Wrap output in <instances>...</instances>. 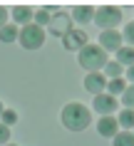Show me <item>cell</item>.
<instances>
[{"mask_svg": "<svg viewBox=\"0 0 134 146\" xmlns=\"http://www.w3.org/2000/svg\"><path fill=\"white\" fill-rule=\"evenodd\" d=\"M60 121H62L65 129L70 131H85L89 124H92V114H89V109L85 104H79V102H70V104H65L62 111H60Z\"/></svg>", "mask_w": 134, "mask_h": 146, "instance_id": "6da1fadb", "label": "cell"}, {"mask_svg": "<svg viewBox=\"0 0 134 146\" xmlns=\"http://www.w3.org/2000/svg\"><path fill=\"white\" fill-rule=\"evenodd\" d=\"M77 62H79V67H85L87 74H89V72L104 69L107 62H109V57H107V52H104L99 45H89V42H87V45L77 52Z\"/></svg>", "mask_w": 134, "mask_h": 146, "instance_id": "7a4b0ae2", "label": "cell"}, {"mask_svg": "<svg viewBox=\"0 0 134 146\" xmlns=\"http://www.w3.org/2000/svg\"><path fill=\"white\" fill-rule=\"evenodd\" d=\"M45 27H40V25L30 23L25 25V27H20V37H17V42L25 47V50H40V47L45 45Z\"/></svg>", "mask_w": 134, "mask_h": 146, "instance_id": "3957f363", "label": "cell"}, {"mask_svg": "<svg viewBox=\"0 0 134 146\" xmlns=\"http://www.w3.org/2000/svg\"><path fill=\"white\" fill-rule=\"evenodd\" d=\"M95 23L102 27V30H114L119 23H122V10L117 5H99L95 13Z\"/></svg>", "mask_w": 134, "mask_h": 146, "instance_id": "277c9868", "label": "cell"}, {"mask_svg": "<svg viewBox=\"0 0 134 146\" xmlns=\"http://www.w3.org/2000/svg\"><path fill=\"white\" fill-rule=\"evenodd\" d=\"M85 45H87V32L82 27H72L70 32L62 35V47L70 50V52H79Z\"/></svg>", "mask_w": 134, "mask_h": 146, "instance_id": "5b68a950", "label": "cell"}, {"mask_svg": "<svg viewBox=\"0 0 134 146\" xmlns=\"http://www.w3.org/2000/svg\"><path fill=\"white\" fill-rule=\"evenodd\" d=\"M122 42H124V37L117 30H102V35H99V47H102L104 52H117V50H122Z\"/></svg>", "mask_w": 134, "mask_h": 146, "instance_id": "8992f818", "label": "cell"}, {"mask_svg": "<svg viewBox=\"0 0 134 146\" xmlns=\"http://www.w3.org/2000/svg\"><path fill=\"white\" fill-rule=\"evenodd\" d=\"M95 111L97 114H102V116H112L114 111H117V97H112V94H97L95 97Z\"/></svg>", "mask_w": 134, "mask_h": 146, "instance_id": "52a82bcc", "label": "cell"}, {"mask_svg": "<svg viewBox=\"0 0 134 146\" xmlns=\"http://www.w3.org/2000/svg\"><path fill=\"white\" fill-rule=\"evenodd\" d=\"M85 89L89 94H104L107 92V77H104L102 72H89V74H87L85 77Z\"/></svg>", "mask_w": 134, "mask_h": 146, "instance_id": "ba28073f", "label": "cell"}, {"mask_svg": "<svg viewBox=\"0 0 134 146\" xmlns=\"http://www.w3.org/2000/svg\"><path fill=\"white\" fill-rule=\"evenodd\" d=\"M47 30L52 32V35H60L62 37L65 32L72 30V17H67L65 13H60V10H55V15H52V20H50Z\"/></svg>", "mask_w": 134, "mask_h": 146, "instance_id": "9c48e42d", "label": "cell"}, {"mask_svg": "<svg viewBox=\"0 0 134 146\" xmlns=\"http://www.w3.org/2000/svg\"><path fill=\"white\" fill-rule=\"evenodd\" d=\"M95 13H97V8H92V5H75L70 10V17H72V23H77V25H87L95 20Z\"/></svg>", "mask_w": 134, "mask_h": 146, "instance_id": "30bf717a", "label": "cell"}, {"mask_svg": "<svg viewBox=\"0 0 134 146\" xmlns=\"http://www.w3.org/2000/svg\"><path fill=\"white\" fill-rule=\"evenodd\" d=\"M10 17L15 20V25H30L32 17H35V10L30 8V5H13V10H10Z\"/></svg>", "mask_w": 134, "mask_h": 146, "instance_id": "8fae6325", "label": "cell"}, {"mask_svg": "<svg viewBox=\"0 0 134 146\" xmlns=\"http://www.w3.org/2000/svg\"><path fill=\"white\" fill-rule=\"evenodd\" d=\"M97 131H99V136L114 139L119 134V121L114 119V116H102V119L97 121Z\"/></svg>", "mask_w": 134, "mask_h": 146, "instance_id": "7c38bea8", "label": "cell"}, {"mask_svg": "<svg viewBox=\"0 0 134 146\" xmlns=\"http://www.w3.org/2000/svg\"><path fill=\"white\" fill-rule=\"evenodd\" d=\"M117 62L122 64V67H134V47H124L122 45V50H117Z\"/></svg>", "mask_w": 134, "mask_h": 146, "instance_id": "4fadbf2b", "label": "cell"}, {"mask_svg": "<svg viewBox=\"0 0 134 146\" xmlns=\"http://www.w3.org/2000/svg\"><path fill=\"white\" fill-rule=\"evenodd\" d=\"M55 10L57 8H40L37 13H35V20H32V23L40 25V27H47L50 20H52V15H55Z\"/></svg>", "mask_w": 134, "mask_h": 146, "instance_id": "5bb4252c", "label": "cell"}, {"mask_svg": "<svg viewBox=\"0 0 134 146\" xmlns=\"http://www.w3.org/2000/svg\"><path fill=\"white\" fill-rule=\"evenodd\" d=\"M17 37H20V27L17 25H5L0 30V42H15Z\"/></svg>", "mask_w": 134, "mask_h": 146, "instance_id": "9a60e30c", "label": "cell"}, {"mask_svg": "<svg viewBox=\"0 0 134 146\" xmlns=\"http://www.w3.org/2000/svg\"><path fill=\"white\" fill-rule=\"evenodd\" d=\"M124 89H127V84H124V79H122V77H119V79H109V82H107V94H112V97H122Z\"/></svg>", "mask_w": 134, "mask_h": 146, "instance_id": "2e32d148", "label": "cell"}, {"mask_svg": "<svg viewBox=\"0 0 134 146\" xmlns=\"http://www.w3.org/2000/svg\"><path fill=\"white\" fill-rule=\"evenodd\" d=\"M117 121H119V126H124V131H132L134 129V111L132 109H122Z\"/></svg>", "mask_w": 134, "mask_h": 146, "instance_id": "e0dca14e", "label": "cell"}, {"mask_svg": "<svg viewBox=\"0 0 134 146\" xmlns=\"http://www.w3.org/2000/svg\"><path fill=\"white\" fill-rule=\"evenodd\" d=\"M114 146H134V131H119L117 136L112 139Z\"/></svg>", "mask_w": 134, "mask_h": 146, "instance_id": "ac0fdd59", "label": "cell"}, {"mask_svg": "<svg viewBox=\"0 0 134 146\" xmlns=\"http://www.w3.org/2000/svg\"><path fill=\"white\" fill-rule=\"evenodd\" d=\"M122 69H124V67H122V64H119L117 60H109V62H107V67H104V72H107V74H104V77L119 79V77H122Z\"/></svg>", "mask_w": 134, "mask_h": 146, "instance_id": "d6986e66", "label": "cell"}, {"mask_svg": "<svg viewBox=\"0 0 134 146\" xmlns=\"http://www.w3.org/2000/svg\"><path fill=\"white\" fill-rule=\"evenodd\" d=\"M122 104H124V109H132V111H134V84H129L124 89V94H122Z\"/></svg>", "mask_w": 134, "mask_h": 146, "instance_id": "ffe728a7", "label": "cell"}, {"mask_svg": "<svg viewBox=\"0 0 134 146\" xmlns=\"http://www.w3.org/2000/svg\"><path fill=\"white\" fill-rule=\"evenodd\" d=\"M122 37L127 40V47H134V20L124 25V32H122Z\"/></svg>", "mask_w": 134, "mask_h": 146, "instance_id": "44dd1931", "label": "cell"}, {"mask_svg": "<svg viewBox=\"0 0 134 146\" xmlns=\"http://www.w3.org/2000/svg\"><path fill=\"white\" fill-rule=\"evenodd\" d=\"M0 121L5 124V126H13V124L17 121V111H15V109H5L3 116H0Z\"/></svg>", "mask_w": 134, "mask_h": 146, "instance_id": "7402d4cb", "label": "cell"}, {"mask_svg": "<svg viewBox=\"0 0 134 146\" xmlns=\"http://www.w3.org/2000/svg\"><path fill=\"white\" fill-rule=\"evenodd\" d=\"M10 144V126H5V124L0 121V146Z\"/></svg>", "mask_w": 134, "mask_h": 146, "instance_id": "603a6c76", "label": "cell"}, {"mask_svg": "<svg viewBox=\"0 0 134 146\" xmlns=\"http://www.w3.org/2000/svg\"><path fill=\"white\" fill-rule=\"evenodd\" d=\"M5 25H8V10H5L3 5H0V30H3Z\"/></svg>", "mask_w": 134, "mask_h": 146, "instance_id": "cb8c5ba5", "label": "cell"}, {"mask_svg": "<svg viewBox=\"0 0 134 146\" xmlns=\"http://www.w3.org/2000/svg\"><path fill=\"white\" fill-rule=\"evenodd\" d=\"M127 79H129V82L134 84V67H129V69H127Z\"/></svg>", "mask_w": 134, "mask_h": 146, "instance_id": "d4e9b609", "label": "cell"}, {"mask_svg": "<svg viewBox=\"0 0 134 146\" xmlns=\"http://www.w3.org/2000/svg\"><path fill=\"white\" fill-rule=\"evenodd\" d=\"M3 111H5V107H3V102H0V116H3Z\"/></svg>", "mask_w": 134, "mask_h": 146, "instance_id": "484cf974", "label": "cell"}, {"mask_svg": "<svg viewBox=\"0 0 134 146\" xmlns=\"http://www.w3.org/2000/svg\"><path fill=\"white\" fill-rule=\"evenodd\" d=\"M5 146H15V144H5Z\"/></svg>", "mask_w": 134, "mask_h": 146, "instance_id": "4316f807", "label": "cell"}, {"mask_svg": "<svg viewBox=\"0 0 134 146\" xmlns=\"http://www.w3.org/2000/svg\"><path fill=\"white\" fill-rule=\"evenodd\" d=\"M132 131H134V129H132Z\"/></svg>", "mask_w": 134, "mask_h": 146, "instance_id": "83f0119b", "label": "cell"}]
</instances>
